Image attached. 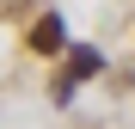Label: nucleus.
Returning <instances> with one entry per match:
<instances>
[{
    "label": "nucleus",
    "mask_w": 135,
    "mask_h": 129,
    "mask_svg": "<svg viewBox=\"0 0 135 129\" xmlns=\"http://www.w3.org/2000/svg\"><path fill=\"white\" fill-rule=\"evenodd\" d=\"M61 43H68V31H61V18H55V12H43L37 25H31V49H37V55H55Z\"/></svg>",
    "instance_id": "1"
},
{
    "label": "nucleus",
    "mask_w": 135,
    "mask_h": 129,
    "mask_svg": "<svg viewBox=\"0 0 135 129\" xmlns=\"http://www.w3.org/2000/svg\"><path fill=\"white\" fill-rule=\"evenodd\" d=\"M86 74H98V55H92V49H74V61H68V80H61V86H74V80H86Z\"/></svg>",
    "instance_id": "2"
}]
</instances>
